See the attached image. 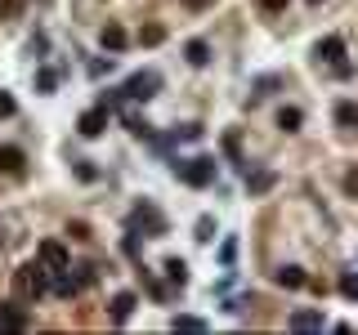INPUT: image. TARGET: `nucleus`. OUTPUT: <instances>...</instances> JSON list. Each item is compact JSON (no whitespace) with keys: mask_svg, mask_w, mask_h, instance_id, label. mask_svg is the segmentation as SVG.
I'll return each instance as SVG.
<instances>
[{"mask_svg":"<svg viewBox=\"0 0 358 335\" xmlns=\"http://www.w3.org/2000/svg\"><path fill=\"white\" fill-rule=\"evenodd\" d=\"M300 126H305V112H300V108H282V112H278V130L296 134Z\"/></svg>","mask_w":358,"mask_h":335,"instance_id":"17","label":"nucleus"},{"mask_svg":"<svg viewBox=\"0 0 358 335\" xmlns=\"http://www.w3.org/2000/svg\"><path fill=\"white\" fill-rule=\"evenodd\" d=\"M309 5H323V0H309Z\"/></svg>","mask_w":358,"mask_h":335,"instance_id":"35","label":"nucleus"},{"mask_svg":"<svg viewBox=\"0 0 358 335\" xmlns=\"http://www.w3.org/2000/svg\"><path fill=\"white\" fill-rule=\"evenodd\" d=\"M99 45H103V50H108V54H121V50H126V45H130V36H126V27H117V23H108V27H103V32H99Z\"/></svg>","mask_w":358,"mask_h":335,"instance_id":"10","label":"nucleus"},{"mask_svg":"<svg viewBox=\"0 0 358 335\" xmlns=\"http://www.w3.org/2000/svg\"><path fill=\"white\" fill-rule=\"evenodd\" d=\"M77 175L86 179V184H94V179H99V170H94V161H77Z\"/></svg>","mask_w":358,"mask_h":335,"instance_id":"27","label":"nucleus"},{"mask_svg":"<svg viewBox=\"0 0 358 335\" xmlns=\"http://www.w3.org/2000/svg\"><path fill=\"white\" fill-rule=\"evenodd\" d=\"M18 112V103H14V94H0V117H14Z\"/></svg>","mask_w":358,"mask_h":335,"instance_id":"31","label":"nucleus"},{"mask_svg":"<svg viewBox=\"0 0 358 335\" xmlns=\"http://www.w3.org/2000/svg\"><path fill=\"white\" fill-rule=\"evenodd\" d=\"M68 233H72V237H77V242H86V237H90V224H72V228H68Z\"/></svg>","mask_w":358,"mask_h":335,"instance_id":"33","label":"nucleus"},{"mask_svg":"<svg viewBox=\"0 0 358 335\" xmlns=\"http://www.w3.org/2000/svg\"><path fill=\"white\" fill-rule=\"evenodd\" d=\"M135 295L130 291H121V295H112V322H130V313H135Z\"/></svg>","mask_w":358,"mask_h":335,"instance_id":"13","label":"nucleus"},{"mask_svg":"<svg viewBox=\"0 0 358 335\" xmlns=\"http://www.w3.org/2000/svg\"><path fill=\"white\" fill-rule=\"evenodd\" d=\"M36 260L50 268V273H54V268H68V246H63V242H41Z\"/></svg>","mask_w":358,"mask_h":335,"instance_id":"9","label":"nucleus"},{"mask_svg":"<svg viewBox=\"0 0 358 335\" xmlns=\"http://www.w3.org/2000/svg\"><path fill=\"white\" fill-rule=\"evenodd\" d=\"M32 322H27V313L18 309V304H0V331H27Z\"/></svg>","mask_w":358,"mask_h":335,"instance_id":"11","label":"nucleus"},{"mask_svg":"<svg viewBox=\"0 0 358 335\" xmlns=\"http://www.w3.org/2000/svg\"><path fill=\"white\" fill-rule=\"evenodd\" d=\"M175 175L184 179L188 188H211L215 184V157H193V161H179Z\"/></svg>","mask_w":358,"mask_h":335,"instance_id":"2","label":"nucleus"},{"mask_svg":"<svg viewBox=\"0 0 358 335\" xmlns=\"http://www.w3.org/2000/svg\"><path fill=\"white\" fill-rule=\"evenodd\" d=\"M336 126H345V130H354V126H358V103H350V99L336 103Z\"/></svg>","mask_w":358,"mask_h":335,"instance_id":"16","label":"nucleus"},{"mask_svg":"<svg viewBox=\"0 0 358 335\" xmlns=\"http://www.w3.org/2000/svg\"><path fill=\"white\" fill-rule=\"evenodd\" d=\"M18 9H23V0H0V18H18Z\"/></svg>","mask_w":358,"mask_h":335,"instance_id":"28","label":"nucleus"},{"mask_svg":"<svg viewBox=\"0 0 358 335\" xmlns=\"http://www.w3.org/2000/svg\"><path fill=\"white\" fill-rule=\"evenodd\" d=\"M36 90L54 94V90H59V72H54V67H41V72H36Z\"/></svg>","mask_w":358,"mask_h":335,"instance_id":"20","label":"nucleus"},{"mask_svg":"<svg viewBox=\"0 0 358 335\" xmlns=\"http://www.w3.org/2000/svg\"><path fill=\"white\" fill-rule=\"evenodd\" d=\"M108 117H112V108L108 103H99V108H90V112H81V121H77V130L86 134V139H99L103 130H108Z\"/></svg>","mask_w":358,"mask_h":335,"instance_id":"7","label":"nucleus"},{"mask_svg":"<svg viewBox=\"0 0 358 335\" xmlns=\"http://www.w3.org/2000/svg\"><path fill=\"white\" fill-rule=\"evenodd\" d=\"M345 193L358 197V170H350V175H345Z\"/></svg>","mask_w":358,"mask_h":335,"instance_id":"32","label":"nucleus"},{"mask_svg":"<svg viewBox=\"0 0 358 335\" xmlns=\"http://www.w3.org/2000/svg\"><path fill=\"white\" fill-rule=\"evenodd\" d=\"M166 277H171L175 286H184L188 282V264L184 260H166Z\"/></svg>","mask_w":358,"mask_h":335,"instance_id":"22","label":"nucleus"},{"mask_svg":"<svg viewBox=\"0 0 358 335\" xmlns=\"http://www.w3.org/2000/svg\"><path fill=\"white\" fill-rule=\"evenodd\" d=\"M211 233H215V219L202 215V219H197V242H211Z\"/></svg>","mask_w":358,"mask_h":335,"instance_id":"25","label":"nucleus"},{"mask_svg":"<svg viewBox=\"0 0 358 335\" xmlns=\"http://www.w3.org/2000/svg\"><path fill=\"white\" fill-rule=\"evenodd\" d=\"M287 327H291V331H323L327 318H323V309H296Z\"/></svg>","mask_w":358,"mask_h":335,"instance_id":"8","label":"nucleus"},{"mask_svg":"<svg viewBox=\"0 0 358 335\" xmlns=\"http://www.w3.org/2000/svg\"><path fill=\"white\" fill-rule=\"evenodd\" d=\"M341 295H345L350 304H358V273H345V277H341Z\"/></svg>","mask_w":358,"mask_h":335,"instance_id":"23","label":"nucleus"},{"mask_svg":"<svg viewBox=\"0 0 358 335\" xmlns=\"http://www.w3.org/2000/svg\"><path fill=\"white\" fill-rule=\"evenodd\" d=\"M23 166H27L23 148H14V143H5V148H0V170H5V175H23Z\"/></svg>","mask_w":358,"mask_h":335,"instance_id":"12","label":"nucleus"},{"mask_svg":"<svg viewBox=\"0 0 358 335\" xmlns=\"http://www.w3.org/2000/svg\"><path fill=\"white\" fill-rule=\"evenodd\" d=\"M220 260H224V264H233V260H238V242H233V237L220 246Z\"/></svg>","mask_w":358,"mask_h":335,"instance_id":"30","label":"nucleus"},{"mask_svg":"<svg viewBox=\"0 0 358 335\" xmlns=\"http://www.w3.org/2000/svg\"><path fill=\"white\" fill-rule=\"evenodd\" d=\"M126 228H130V233H148V237H166V219H162V210H157V206H148V201L130 210Z\"/></svg>","mask_w":358,"mask_h":335,"instance_id":"3","label":"nucleus"},{"mask_svg":"<svg viewBox=\"0 0 358 335\" xmlns=\"http://www.w3.org/2000/svg\"><path fill=\"white\" fill-rule=\"evenodd\" d=\"M157 90H162V76H157V72H135L126 85H121V99H135V103H144V99H153Z\"/></svg>","mask_w":358,"mask_h":335,"instance_id":"4","label":"nucleus"},{"mask_svg":"<svg viewBox=\"0 0 358 335\" xmlns=\"http://www.w3.org/2000/svg\"><path fill=\"white\" fill-rule=\"evenodd\" d=\"M45 291H50V268H45L41 260L14 268V295L18 300H41Z\"/></svg>","mask_w":358,"mask_h":335,"instance_id":"1","label":"nucleus"},{"mask_svg":"<svg viewBox=\"0 0 358 335\" xmlns=\"http://www.w3.org/2000/svg\"><path fill=\"white\" fill-rule=\"evenodd\" d=\"M314 54H318V63H332L336 76H350V72H354V67L345 63V41H341V36H327V41H318Z\"/></svg>","mask_w":358,"mask_h":335,"instance_id":"5","label":"nucleus"},{"mask_svg":"<svg viewBox=\"0 0 358 335\" xmlns=\"http://www.w3.org/2000/svg\"><path fill=\"white\" fill-rule=\"evenodd\" d=\"M278 286H287V291H300V286H309V277H305V268H296V264H287V268H278Z\"/></svg>","mask_w":358,"mask_h":335,"instance_id":"14","label":"nucleus"},{"mask_svg":"<svg viewBox=\"0 0 358 335\" xmlns=\"http://www.w3.org/2000/svg\"><path fill=\"white\" fill-rule=\"evenodd\" d=\"M184 59L193 67H206V63H211V45H206V41H188L184 45Z\"/></svg>","mask_w":358,"mask_h":335,"instance_id":"15","label":"nucleus"},{"mask_svg":"<svg viewBox=\"0 0 358 335\" xmlns=\"http://www.w3.org/2000/svg\"><path fill=\"white\" fill-rule=\"evenodd\" d=\"M50 291L59 295V300H72V295H81L86 286H81V273H72V268H54V273H50Z\"/></svg>","mask_w":358,"mask_h":335,"instance_id":"6","label":"nucleus"},{"mask_svg":"<svg viewBox=\"0 0 358 335\" xmlns=\"http://www.w3.org/2000/svg\"><path fill=\"white\" fill-rule=\"evenodd\" d=\"M162 41H166V27L162 23H148L144 32H139V45H144V50H157Z\"/></svg>","mask_w":358,"mask_h":335,"instance_id":"18","label":"nucleus"},{"mask_svg":"<svg viewBox=\"0 0 358 335\" xmlns=\"http://www.w3.org/2000/svg\"><path fill=\"white\" fill-rule=\"evenodd\" d=\"M171 331H206V322L193 313H179V318H171Z\"/></svg>","mask_w":358,"mask_h":335,"instance_id":"21","label":"nucleus"},{"mask_svg":"<svg viewBox=\"0 0 358 335\" xmlns=\"http://www.w3.org/2000/svg\"><path fill=\"white\" fill-rule=\"evenodd\" d=\"M126 130H130V134H139V139H148V134H153V130H148V121L130 117V112H126Z\"/></svg>","mask_w":358,"mask_h":335,"instance_id":"24","label":"nucleus"},{"mask_svg":"<svg viewBox=\"0 0 358 335\" xmlns=\"http://www.w3.org/2000/svg\"><path fill=\"white\" fill-rule=\"evenodd\" d=\"M256 5H260V9H265V14H282V9H287V5H291V0H256Z\"/></svg>","mask_w":358,"mask_h":335,"instance_id":"29","label":"nucleus"},{"mask_svg":"<svg viewBox=\"0 0 358 335\" xmlns=\"http://www.w3.org/2000/svg\"><path fill=\"white\" fill-rule=\"evenodd\" d=\"M188 5H193V9H202V5H206V0H188Z\"/></svg>","mask_w":358,"mask_h":335,"instance_id":"34","label":"nucleus"},{"mask_svg":"<svg viewBox=\"0 0 358 335\" xmlns=\"http://www.w3.org/2000/svg\"><path fill=\"white\" fill-rule=\"evenodd\" d=\"M139 277H144V286H148V295H153V300H166V291L153 282V277H148V268H139Z\"/></svg>","mask_w":358,"mask_h":335,"instance_id":"26","label":"nucleus"},{"mask_svg":"<svg viewBox=\"0 0 358 335\" xmlns=\"http://www.w3.org/2000/svg\"><path fill=\"white\" fill-rule=\"evenodd\" d=\"M273 184H278V175H273V170H256V175H247V188H251V193H269Z\"/></svg>","mask_w":358,"mask_h":335,"instance_id":"19","label":"nucleus"}]
</instances>
